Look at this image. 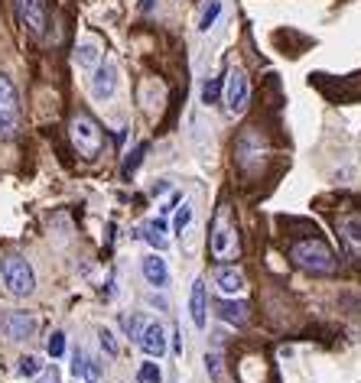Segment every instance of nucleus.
I'll use <instances>...</instances> for the list:
<instances>
[{
	"instance_id": "nucleus-1",
	"label": "nucleus",
	"mask_w": 361,
	"mask_h": 383,
	"mask_svg": "<svg viewBox=\"0 0 361 383\" xmlns=\"http://www.w3.org/2000/svg\"><path fill=\"white\" fill-rule=\"evenodd\" d=\"M290 260L299 266V270H306L312 277H329L335 273V254H332V247L326 241H319V237H306V241H297V244L290 247Z\"/></svg>"
},
{
	"instance_id": "nucleus-2",
	"label": "nucleus",
	"mask_w": 361,
	"mask_h": 383,
	"mask_svg": "<svg viewBox=\"0 0 361 383\" xmlns=\"http://www.w3.org/2000/svg\"><path fill=\"white\" fill-rule=\"evenodd\" d=\"M0 279H3V286H7V292L17 299H26L33 296V289H36V273H33V263L26 260V256H3L0 260Z\"/></svg>"
},
{
	"instance_id": "nucleus-3",
	"label": "nucleus",
	"mask_w": 361,
	"mask_h": 383,
	"mask_svg": "<svg viewBox=\"0 0 361 383\" xmlns=\"http://www.w3.org/2000/svg\"><path fill=\"white\" fill-rule=\"evenodd\" d=\"M20 127V97L7 75L0 72V140H10Z\"/></svg>"
},
{
	"instance_id": "nucleus-4",
	"label": "nucleus",
	"mask_w": 361,
	"mask_h": 383,
	"mask_svg": "<svg viewBox=\"0 0 361 383\" xmlns=\"http://www.w3.org/2000/svg\"><path fill=\"white\" fill-rule=\"evenodd\" d=\"M69 130H72L75 149H78L85 160H95L98 153H101V130H98V124L88 118V114H75Z\"/></svg>"
},
{
	"instance_id": "nucleus-5",
	"label": "nucleus",
	"mask_w": 361,
	"mask_h": 383,
	"mask_svg": "<svg viewBox=\"0 0 361 383\" xmlns=\"http://www.w3.org/2000/svg\"><path fill=\"white\" fill-rule=\"evenodd\" d=\"M117 85H121V72H117V65L111 59H101V62L91 68V78H88V95L95 97V101H111L117 95Z\"/></svg>"
},
{
	"instance_id": "nucleus-6",
	"label": "nucleus",
	"mask_w": 361,
	"mask_h": 383,
	"mask_svg": "<svg viewBox=\"0 0 361 383\" xmlns=\"http://www.w3.org/2000/svg\"><path fill=\"white\" fill-rule=\"evenodd\" d=\"M247 101H251V82L241 68H231L228 78H224V104H228V114L231 118H241L247 111Z\"/></svg>"
},
{
	"instance_id": "nucleus-7",
	"label": "nucleus",
	"mask_w": 361,
	"mask_h": 383,
	"mask_svg": "<svg viewBox=\"0 0 361 383\" xmlns=\"http://www.w3.org/2000/svg\"><path fill=\"white\" fill-rule=\"evenodd\" d=\"M17 3V17L33 36H43L46 26H49V7L46 0H13Z\"/></svg>"
},
{
	"instance_id": "nucleus-8",
	"label": "nucleus",
	"mask_w": 361,
	"mask_h": 383,
	"mask_svg": "<svg viewBox=\"0 0 361 383\" xmlns=\"http://www.w3.org/2000/svg\"><path fill=\"white\" fill-rule=\"evenodd\" d=\"M0 331L10 341H30L36 331V319L30 312H3L0 315Z\"/></svg>"
},
{
	"instance_id": "nucleus-9",
	"label": "nucleus",
	"mask_w": 361,
	"mask_h": 383,
	"mask_svg": "<svg viewBox=\"0 0 361 383\" xmlns=\"http://www.w3.org/2000/svg\"><path fill=\"white\" fill-rule=\"evenodd\" d=\"M137 348L147 357H163L166 354V328L159 321H147L143 325V335L137 338Z\"/></svg>"
},
{
	"instance_id": "nucleus-10",
	"label": "nucleus",
	"mask_w": 361,
	"mask_h": 383,
	"mask_svg": "<svg viewBox=\"0 0 361 383\" xmlns=\"http://www.w3.org/2000/svg\"><path fill=\"white\" fill-rule=\"evenodd\" d=\"M140 273H143V279H147L153 289H166V286H170V266H166V260H163L157 250L140 260Z\"/></svg>"
},
{
	"instance_id": "nucleus-11",
	"label": "nucleus",
	"mask_w": 361,
	"mask_h": 383,
	"mask_svg": "<svg viewBox=\"0 0 361 383\" xmlns=\"http://www.w3.org/2000/svg\"><path fill=\"white\" fill-rule=\"evenodd\" d=\"M189 319L195 328H205V321H209V289H205V279H195L189 289Z\"/></svg>"
},
{
	"instance_id": "nucleus-12",
	"label": "nucleus",
	"mask_w": 361,
	"mask_h": 383,
	"mask_svg": "<svg viewBox=\"0 0 361 383\" xmlns=\"http://www.w3.org/2000/svg\"><path fill=\"white\" fill-rule=\"evenodd\" d=\"M215 286L222 296H241L245 292V273L238 270V266H218L215 270Z\"/></svg>"
},
{
	"instance_id": "nucleus-13",
	"label": "nucleus",
	"mask_w": 361,
	"mask_h": 383,
	"mask_svg": "<svg viewBox=\"0 0 361 383\" xmlns=\"http://www.w3.org/2000/svg\"><path fill=\"white\" fill-rule=\"evenodd\" d=\"M231 224H228V218H224V212H218V218H215L212 224V254L215 256H224L228 250H231Z\"/></svg>"
},
{
	"instance_id": "nucleus-14",
	"label": "nucleus",
	"mask_w": 361,
	"mask_h": 383,
	"mask_svg": "<svg viewBox=\"0 0 361 383\" xmlns=\"http://www.w3.org/2000/svg\"><path fill=\"white\" fill-rule=\"evenodd\" d=\"M339 234H342V241H345V247H349V254L361 256V218H358V214L342 218Z\"/></svg>"
},
{
	"instance_id": "nucleus-15",
	"label": "nucleus",
	"mask_w": 361,
	"mask_h": 383,
	"mask_svg": "<svg viewBox=\"0 0 361 383\" xmlns=\"http://www.w3.org/2000/svg\"><path fill=\"white\" fill-rule=\"evenodd\" d=\"M101 59H105V55H101V46H98L95 39H82V43L75 46V65H78V68L91 72Z\"/></svg>"
},
{
	"instance_id": "nucleus-16",
	"label": "nucleus",
	"mask_w": 361,
	"mask_h": 383,
	"mask_svg": "<svg viewBox=\"0 0 361 383\" xmlns=\"http://www.w3.org/2000/svg\"><path fill=\"white\" fill-rule=\"evenodd\" d=\"M143 241H147L150 247H153V250H166V247H170V241H166V221H163V218H157V221H150V224H143Z\"/></svg>"
},
{
	"instance_id": "nucleus-17",
	"label": "nucleus",
	"mask_w": 361,
	"mask_h": 383,
	"mask_svg": "<svg viewBox=\"0 0 361 383\" xmlns=\"http://www.w3.org/2000/svg\"><path fill=\"white\" fill-rule=\"evenodd\" d=\"M218 319L228 321V325H245L247 306L245 302H234V299H222V302H218Z\"/></svg>"
},
{
	"instance_id": "nucleus-18",
	"label": "nucleus",
	"mask_w": 361,
	"mask_h": 383,
	"mask_svg": "<svg viewBox=\"0 0 361 383\" xmlns=\"http://www.w3.org/2000/svg\"><path fill=\"white\" fill-rule=\"evenodd\" d=\"M218 17H222V0H205V7H202V13H199V32H209L218 23Z\"/></svg>"
},
{
	"instance_id": "nucleus-19",
	"label": "nucleus",
	"mask_w": 361,
	"mask_h": 383,
	"mask_svg": "<svg viewBox=\"0 0 361 383\" xmlns=\"http://www.w3.org/2000/svg\"><path fill=\"white\" fill-rule=\"evenodd\" d=\"M189 224H192V202H179L176 218H173V231H176V234H182Z\"/></svg>"
},
{
	"instance_id": "nucleus-20",
	"label": "nucleus",
	"mask_w": 361,
	"mask_h": 383,
	"mask_svg": "<svg viewBox=\"0 0 361 383\" xmlns=\"http://www.w3.org/2000/svg\"><path fill=\"white\" fill-rule=\"evenodd\" d=\"M143 153H147V143H137V147H134V153H127V160H124L121 172H124V176H134V172H137V166L143 162Z\"/></svg>"
},
{
	"instance_id": "nucleus-21",
	"label": "nucleus",
	"mask_w": 361,
	"mask_h": 383,
	"mask_svg": "<svg viewBox=\"0 0 361 383\" xmlns=\"http://www.w3.org/2000/svg\"><path fill=\"white\" fill-rule=\"evenodd\" d=\"M137 380L140 383H159V380H163V371H159V364L143 361V364H140V371H137Z\"/></svg>"
},
{
	"instance_id": "nucleus-22",
	"label": "nucleus",
	"mask_w": 361,
	"mask_h": 383,
	"mask_svg": "<svg viewBox=\"0 0 361 383\" xmlns=\"http://www.w3.org/2000/svg\"><path fill=\"white\" fill-rule=\"evenodd\" d=\"M72 377L75 380H85L88 377V354L82 351V348L72 354Z\"/></svg>"
},
{
	"instance_id": "nucleus-23",
	"label": "nucleus",
	"mask_w": 361,
	"mask_h": 383,
	"mask_svg": "<svg viewBox=\"0 0 361 383\" xmlns=\"http://www.w3.org/2000/svg\"><path fill=\"white\" fill-rule=\"evenodd\" d=\"M39 371H43V361H39V357H33V354L20 357V367H17V373H20V377H36Z\"/></svg>"
},
{
	"instance_id": "nucleus-24",
	"label": "nucleus",
	"mask_w": 361,
	"mask_h": 383,
	"mask_svg": "<svg viewBox=\"0 0 361 383\" xmlns=\"http://www.w3.org/2000/svg\"><path fill=\"white\" fill-rule=\"evenodd\" d=\"M222 95V78H209L202 85V104H215Z\"/></svg>"
},
{
	"instance_id": "nucleus-25",
	"label": "nucleus",
	"mask_w": 361,
	"mask_h": 383,
	"mask_svg": "<svg viewBox=\"0 0 361 383\" xmlns=\"http://www.w3.org/2000/svg\"><path fill=\"white\" fill-rule=\"evenodd\" d=\"M46 351H49V357H62L65 354V335L62 331H53V335H49V341H46Z\"/></svg>"
},
{
	"instance_id": "nucleus-26",
	"label": "nucleus",
	"mask_w": 361,
	"mask_h": 383,
	"mask_svg": "<svg viewBox=\"0 0 361 383\" xmlns=\"http://www.w3.org/2000/svg\"><path fill=\"white\" fill-rule=\"evenodd\" d=\"M143 325H147L143 315H127V319H124V331H127V338L137 341L140 335H143Z\"/></svg>"
},
{
	"instance_id": "nucleus-27",
	"label": "nucleus",
	"mask_w": 361,
	"mask_h": 383,
	"mask_svg": "<svg viewBox=\"0 0 361 383\" xmlns=\"http://www.w3.org/2000/svg\"><path fill=\"white\" fill-rule=\"evenodd\" d=\"M98 341H101V348L107 351V357H117V341H114V335L107 328H98Z\"/></svg>"
},
{
	"instance_id": "nucleus-28",
	"label": "nucleus",
	"mask_w": 361,
	"mask_h": 383,
	"mask_svg": "<svg viewBox=\"0 0 361 383\" xmlns=\"http://www.w3.org/2000/svg\"><path fill=\"white\" fill-rule=\"evenodd\" d=\"M179 202H182V195H179V192H176V195H173L170 202H166V205H163V208H159V214H170V212H176V205H179Z\"/></svg>"
},
{
	"instance_id": "nucleus-29",
	"label": "nucleus",
	"mask_w": 361,
	"mask_h": 383,
	"mask_svg": "<svg viewBox=\"0 0 361 383\" xmlns=\"http://www.w3.org/2000/svg\"><path fill=\"white\" fill-rule=\"evenodd\" d=\"M205 364H209V373H212V377H218V354H209V357H205Z\"/></svg>"
},
{
	"instance_id": "nucleus-30",
	"label": "nucleus",
	"mask_w": 361,
	"mask_h": 383,
	"mask_svg": "<svg viewBox=\"0 0 361 383\" xmlns=\"http://www.w3.org/2000/svg\"><path fill=\"white\" fill-rule=\"evenodd\" d=\"M39 383H62V380H59V373H55V367H53V371L46 373V377H43V380H39Z\"/></svg>"
},
{
	"instance_id": "nucleus-31",
	"label": "nucleus",
	"mask_w": 361,
	"mask_h": 383,
	"mask_svg": "<svg viewBox=\"0 0 361 383\" xmlns=\"http://www.w3.org/2000/svg\"><path fill=\"white\" fill-rule=\"evenodd\" d=\"M170 189V185H166V182H157V185H153V195H163V192Z\"/></svg>"
},
{
	"instance_id": "nucleus-32",
	"label": "nucleus",
	"mask_w": 361,
	"mask_h": 383,
	"mask_svg": "<svg viewBox=\"0 0 361 383\" xmlns=\"http://www.w3.org/2000/svg\"><path fill=\"white\" fill-rule=\"evenodd\" d=\"M140 7H143V10L150 13V10H153V0H143V3H140Z\"/></svg>"
}]
</instances>
